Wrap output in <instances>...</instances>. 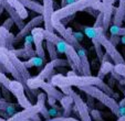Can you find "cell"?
Segmentation results:
<instances>
[{
  "label": "cell",
  "instance_id": "obj_15",
  "mask_svg": "<svg viewBox=\"0 0 125 121\" xmlns=\"http://www.w3.org/2000/svg\"><path fill=\"white\" fill-rule=\"evenodd\" d=\"M0 3L2 5L3 9L9 13V18H11L12 20H13V22H14V24L17 26V28L19 29V30H22L23 26H26V23H24V20H22L21 17L19 16V13L16 11V9L12 8L11 6L7 2V1H5V0H0Z\"/></svg>",
  "mask_w": 125,
  "mask_h": 121
},
{
  "label": "cell",
  "instance_id": "obj_9",
  "mask_svg": "<svg viewBox=\"0 0 125 121\" xmlns=\"http://www.w3.org/2000/svg\"><path fill=\"white\" fill-rule=\"evenodd\" d=\"M64 66H69V63L66 60H62V58H57L54 60H51L49 63H47L44 65V68L39 73V75L37 76L40 79H50L53 76L55 67H64Z\"/></svg>",
  "mask_w": 125,
  "mask_h": 121
},
{
  "label": "cell",
  "instance_id": "obj_36",
  "mask_svg": "<svg viewBox=\"0 0 125 121\" xmlns=\"http://www.w3.org/2000/svg\"><path fill=\"white\" fill-rule=\"evenodd\" d=\"M13 24H14L13 20H12V19H11V18H8V19H7V20H6V21H5V22H3L2 26H3V28H5V29H7V30H8V31H9V30H10V29H11V26H13Z\"/></svg>",
  "mask_w": 125,
  "mask_h": 121
},
{
  "label": "cell",
  "instance_id": "obj_42",
  "mask_svg": "<svg viewBox=\"0 0 125 121\" xmlns=\"http://www.w3.org/2000/svg\"><path fill=\"white\" fill-rule=\"evenodd\" d=\"M117 121H125V116H122L120 118H117Z\"/></svg>",
  "mask_w": 125,
  "mask_h": 121
},
{
  "label": "cell",
  "instance_id": "obj_22",
  "mask_svg": "<svg viewBox=\"0 0 125 121\" xmlns=\"http://www.w3.org/2000/svg\"><path fill=\"white\" fill-rule=\"evenodd\" d=\"M14 55L18 58H24V60H30V58L37 56V53H35V50H27V49H18V50H13L11 51Z\"/></svg>",
  "mask_w": 125,
  "mask_h": 121
},
{
  "label": "cell",
  "instance_id": "obj_26",
  "mask_svg": "<svg viewBox=\"0 0 125 121\" xmlns=\"http://www.w3.org/2000/svg\"><path fill=\"white\" fill-rule=\"evenodd\" d=\"M83 31H84V34L90 40L96 39L97 33H99V29H94L93 26H83Z\"/></svg>",
  "mask_w": 125,
  "mask_h": 121
},
{
  "label": "cell",
  "instance_id": "obj_43",
  "mask_svg": "<svg viewBox=\"0 0 125 121\" xmlns=\"http://www.w3.org/2000/svg\"><path fill=\"white\" fill-rule=\"evenodd\" d=\"M121 43L125 45V36H122V37H121Z\"/></svg>",
  "mask_w": 125,
  "mask_h": 121
},
{
  "label": "cell",
  "instance_id": "obj_3",
  "mask_svg": "<svg viewBox=\"0 0 125 121\" xmlns=\"http://www.w3.org/2000/svg\"><path fill=\"white\" fill-rule=\"evenodd\" d=\"M80 90H82L83 93H85L87 96H91L94 99H96L97 101H100L101 104H103L105 107H107L116 117L118 118L120 116V106H118L116 99L112 98L111 96H109L106 93H104L103 90H101L100 88L95 86H85L79 88Z\"/></svg>",
  "mask_w": 125,
  "mask_h": 121
},
{
  "label": "cell",
  "instance_id": "obj_20",
  "mask_svg": "<svg viewBox=\"0 0 125 121\" xmlns=\"http://www.w3.org/2000/svg\"><path fill=\"white\" fill-rule=\"evenodd\" d=\"M5 1H7L12 8L16 9V11L19 13V16L21 17L22 20H24V19L28 18V16H29L28 11H27V9L23 7V5L20 2L19 0H5Z\"/></svg>",
  "mask_w": 125,
  "mask_h": 121
},
{
  "label": "cell",
  "instance_id": "obj_45",
  "mask_svg": "<svg viewBox=\"0 0 125 121\" xmlns=\"http://www.w3.org/2000/svg\"><path fill=\"white\" fill-rule=\"evenodd\" d=\"M0 121H7V120H6V119H3V118H1V117H0Z\"/></svg>",
  "mask_w": 125,
  "mask_h": 121
},
{
  "label": "cell",
  "instance_id": "obj_11",
  "mask_svg": "<svg viewBox=\"0 0 125 121\" xmlns=\"http://www.w3.org/2000/svg\"><path fill=\"white\" fill-rule=\"evenodd\" d=\"M44 31H45V29H43V28H35L32 30L31 35L33 37V44L35 46L37 56L45 60L44 49H43V45H42V42L44 41Z\"/></svg>",
  "mask_w": 125,
  "mask_h": 121
},
{
  "label": "cell",
  "instance_id": "obj_8",
  "mask_svg": "<svg viewBox=\"0 0 125 121\" xmlns=\"http://www.w3.org/2000/svg\"><path fill=\"white\" fill-rule=\"evenodd\" d=\"M64 54L66 56V60H68L69 66L71 67V69L74 70L78 74H80L81 76H83L82 66H81V60H80V56L78 54V51L74 47L71 46L70 44H68Z\"/></svg>",
  "mask_w": 125,
  "mask_h": 121
},
{
  "label": "cell",
  "instance_id": "obj_6",
  "mask_svg": "<svg viewBox=\"0 0 125 121\" xmlns=\"http://www.w3.org/2000/svg\"><path fill=\"white\" fill-rule=\"evenodd\" d=\"M6 88L17 98L18 105H19L20 107H22L23 109H28V108L33 106L30 100L28 99V96L24 93L26 88H24V86L20 82H18V80H10L8 87H6Z\"/></svg>",
  "mask_w": 125,
  "mask_h": 121
},
{
  "label": "cell",
  "instance_id": "obj_19",
  "mask_svg": "<svg viewBox=\"0 0 125 121\" xmlns=\"http://www.w3.org/2000/svg\"><path fill=\"white\" fill-rule=\"evenodd\" d=\"M19 1L23 5V7L26 9L32 10V11L39 13V16L43 14V6L41 3H39L38 1H35V0H19Z\"/></svg>",
  "mask_w": 125,
  "mask_h": 121
},
{
  "label": "cell",
  "instance_id": "obj_7",
  "mask_svg": "<svg viewBox=\"0 0 125 121\" xmlns=\"http://www.w3.org/2000/svg\"><path fill=\"white\" fill-rule=\"evenodd\" d=\"M52 26H53V29L59 33V36H61L68 44L74 47L76 51L82 46V45H80V42L73 36V34H72L73 31L71 28H65V26L61 21H52Z\"/></svg>",
  "mask_w": 125,
  "mask_h": 121
},
{
  "label": "cell",
  "instance_id": "obj_4",
  "mask_svg": "<svg viewBox=\"0 0 125 121\" xmlns=\"http://www.w3.org/2000/svg\"><path fill=\"white\" fill-rule=\"evenodd\" d=\"M61 91L64 94V95L71 96V97L73 98L74 105H75V109H76V111H78V114H79V117H80L81 121H92L90 109H89L87 105L84 103V100L82 99V97H81L78 93H75L71 87L62 88Z\"/></svg>",
  "mask_w": 125,
  "mask_h": 121
},
{
  "label": "cell",
  "instance_id": "obj_38",
  "mask_svg": "<svg viewBox=\"0 0 125 121\" xmlns=\"http://www.w3.org/2000/svg\"><path fill=\"white\" fill-rule=\"evenodd\" d=\"M47 100H48V104H49V105L51 106L52 108H53V107H57V105H55V103H57V99H54V98H52V97H47Z\"/></svg>",
  "mask_w": 125,
  "mask_h": 121
},
{
  "label": "cell",
  "instance_id": "obj_35",
  "mask_svg": "<svg viewBox=\"0 0 125 121\" xmlns=\"http://www.w3.org/2000/svg\"><path fill=\"white\" fill-rule=\"evenodd\" d=\"M1 94H2L3 97H5L3 99L7 100V101H9V103H10V94H11V93H10V91L8 90V89L6 88V87L1 86Z\"/></svg>",
  "mask_w": 125,
  "mask_h": 121
},
{
  "label": "cell",
  "instance_id": "obj_31",
  "mask_svg": "<svg viewBox=\"0 0 125 121\" xmlns=\"http://www.w3.org/2000/svg\"><path fill=\"white\" fill-rule=\"evenodd\" d=\"M90 113H91V118H92V121L94 120V121H104V119L102 118V116H101V112L99 111V110H96V109H92L90 111Z\"/></svg>",
  "mask_w": 125,
  "mask_h": 121
},
{
  "label": "cell",
  "instance_id": "obj_29",
  "mask_svg": "<svg viewBox=\"0 0 125 121\" xmlns=\"http://www.w3.org/2000/svg\"><path fill=\"white\" fill-rule=\"evenodd\" d=\"M113 72H115L117 75H120V76H122V77H124L125 78V63L116 64V65H114Z\"/></svg>",
  "mask_w": 125,
  "mask_h": 121
},
{
  "label": "cell",
  "instance_id": "obj_46",
  "mask_svg": "<svg viewBox=\"0 0 125 121\" xmlns=\"http://www.w3.org/2000/svg\"><path fill=\"white\" fill-rule=\"evenodd\" d=\"M1 95H2V94H1V91H0V99H2V98H1Z\"/></svg>",
  "mask_w": 125,
  "mask_h": 121
},
{
  "label": "cell",
  "instance_id": "obj_2",
  "mask_svg": "<svg viewBox=\"0 0 125 121\" xmlns=\"http://www.w3.org/2000/svg\"><path fill=\"white\" fill-rule=\"evenodd\" d=\"M100 1H102V0H79V1H75L74 3L68 6V7L55 10L53 17H52V21H62L65 18L75 16L76 12L85 11L86 9L93 7L95 3L100 2Z\"/></svg>",
  "mask_w": 125,
  "mask_h": 121
},
{
  "label": "cell",
  "instance_id": "obj_10",
  "mask_svg": "<svg viewBox=\"0 0 125 121\" xmlns=\"http://www.w3.org/2000/svg\"><path fill=\"white\" fill-rule=\"evenodd\" d=\"M41 23H43V17L42 16H38V17L32 18L30 21H29L28 23L23 26V29H22V30H20L19 33L14 36V43L20 42L22 39L27 37L28 35H30V33L32 32L33 29L39 28V26H40Z\"/></svg>",
  "mask_w": 125,
  "mask_h": 121
},
{
  "label": "cell",
  "instance_id": "obj_25",
  "mask_svg": "<svg viewBox=\"0 0 125 121\" xmlns=\"http://www.w3.org/2000/svg\"><path fill=\"white\" fill-rule=\"evenodd\" d=\"M45 46H47V50H48V53H49V56L51 58V60H57L58 57V51H57V47L53 43L51 42H47L45 41Z\"/></svg>",
  "mask_w": 125,
  "mask_h": 121
},
{
  "label": "cell",
  "instance_id": "obj_13",
  "mask_svg": "<svg viewBox=\"0 0 125 121\" xmlns=\"http://www.w3.org/2000/svg\"><path fill=\"white\" fill-rule=\"evenodd\" d=\"M114 0H102V10L103 13V29L104 31L110 30V26L112 23V14H113L115 8L113 7Z\"/></svg>",
  "mask_w": 125,
  "mask_h": 121
},
{
  "label": "cell",
  "instance_id": "obj_48",
  "mask_svg": "<svg viewBox=\"0 0 125 121\" xmlns=\"http://www.w3.org/2000/svg\"><path fill=\"white\" fill-rule=\"evenodd\" d=\"M115 1H116V0H114V2H115Z\"/></svg>",
  "mask_w": 125,
  "mask_h": 121
},
{
  "label": "cell",
  "instance_id": "obj_18",
  "mask_svg": "<svg viewBox=\"0 0 125 121\" xmlns=\"http://www.w3.org/2000/svg\"><path fill=\"white\" fill-rule=\"evenodd\" d=\"M47 97L48 96L45 93H40L37 96V105L40 108L39 114H41V116L44 118V120L51 119V116H50V113H49V109L45 107V99H47Z\"/></svg>",
  "mask_w": 125,
  "mask_h": 121
},
{
  "label": "cell",
  "instance_id": "obj_12",
  "mask_svg": "<svg viewBox=\"0 0 125 121\" xmlns=\"http://www.w3.org/2000/svg\"><path fill=\"white\" fill-rule=\"evenodd\" d=\"M43 23H44V29L49 32H53L54 29L52 26V17L54 13L53 9V0H43Z\"/></svg>",
  "mask_w": 125,
  "mask_h": 121
},
{
  "label": "cell",
  "instance_id": "obj_16",
  "mask_svg": "<svg viewBox=\"0 0 125 121\" xmlns=\"http://www.w3.org/2000/svg\"><path fill=\"white\" fill-rule=\"evenodd\" d=\"M110 60H111V57H110L107 54H104L103 56V60H102L101 62V67H100V70L99 73H97V77H99L100 79H102L103 80L104 77L106 76V75L109 74V73H112V70L114 69V65L110 62Z\"/></svg>",
  "mask_w": 125,
  "mask_h": 121
},
{
  "label": "cell",
  "instance_id": "obj_30",
  "mask_svg": "<svg viewBox=\"0 0 125 121\" xmlns=\"http://www.w3.org/2000/svg\"><path fill=\"white\" fill-rule=\"evenodd\" d=\"M43 121H80L78 119L73 118V117H53V118L49 119V120H43Z\"/></svg>",
  "mask_w": 125,
  "mask_h": 121
},
{
  "label": "cell",
  "instance_id": "obj_5",
  "mask_svg": "<svg viewBox=\"0 0 125 121\" xmlns=\"http://www.w3.org/2000/svg\"><path fill=\"white\" fill-rule=\"evenodd\" d=\"M96 40L99 41V43L102 45L104 50H105L107 55L111 57L112 62H114L116 64H123L124 63V57L120 54V52L116 50L115 45H113L111 42H110V40L106 37V34H105V31H104L103 28L99 29V33H97V36H96Z\"/></svg>",
  "mask_w": 125,
  "mask_h": 121
},
{
  "label": "cell",
  "instance_id": "obj_49",
  "mask_svg": "<svg viewBox=\"0 0 125 121\" xmlns=\"http://www.w3.org/2000/svg\"><path fill=\"white\" fill-rule=\"evenodd\" d=\"M35 1H37V0H35Z\"/></svg>",
  "mask_w": 125,
  "mask_h": 121
},
{
  "label": "cell",
  "instance_id": "obj_23",
  "mask_svg": "<svg viewBox=\"0 0 125 121\" xmlns=\"http://www.w3.org/2000/svg\"><path fill=\"white\" fill-rule=\"evenodd\" d=\"M44 62H45L44 60L38 57V56H34V57H32V58H30V60L23 62V64H24V66H26L27 68H31V67H34V66L40 67V66L43 65V63H44Z\"/></svg>",
  "mask_w": 125,
  "mask_h": 121
},
{
  "label": "cell",
  "instance_id": "obj_17",
  "mask_svg": "<svg viewBox=\"0 0 125 121\" xmlns=\"http://www.w3.org/2000/svg\"><path fill=\"white\" fill-rule=\"evenodd\" d=\"M78 54H79V56H80L83 76H92V72H91L90 63H89L87 55H86V50H85L83 46H81L80 49L78 50Z\"/></svg>",
  "mask_w": 125,
  "mask_h": 121
},
{
  "label": "cell",
  "instance_id": "obj_44",
  "mask_svg": "<svg viewBox=\"0 0 125 121\" xmlns=\"http://www.w3.org/2000/svg\"><path fill=\"white\" fill-rule=\"evenodd\" d=\"M3 10H5V9H3L2 5H1V3H0V16H1V13H2V12H3Z\"/></svg>",
  "mask_w": 125,
  "mask_h": 121
},
{
  "label": "cell",
  "instance_id": "obj_21",
  "mask_svg": "<svg viewBox=\"0 0 125 121\" xmlns=\"http://www.w3.org/2000/svg\"><path fill=\"white\" fill-rule=\"evenodd\" d=\"M72 103H74L73 98L71 96H68V95H64V97L60 100V104H61V107L63 109V117H71V105Z\"/></svg>",
  "mask_w": 125,
  "mask_h": 121
},
{
  "label": "cell",
  "instance_id": "obj_33",
  "mask_svg": "<svg viewBox=\"0 0 125 121\" xmlns=\"http://www.w3.org/2000/svg\"><path fill=\"white\" fill-rule=\"evenodd\" d=\"M103 13L102 12H100L99 16L96 17V20H95V23L94 26H93V28L94 29H101L103 28Z\"/></svg>",
  "mask_w": 125,
  "mask_h": 121
},
{
  "label": "cell",
  "instance_id": "obj_37",
  "mask_svg": "<svg viewBox=\"0 0 125 121\" xmlns=\"http://www.w3.org/2000/svg\"><path fill=\"white\" fill-rule=\"evenodd\" d=\"M110 42L112 43L113 45H117L118 43L121 42V36H117V35H111V37H110Z\"/></svg>",
  "mask_w": 125,
  "mask_h": 121
},
{
  "label": "cell",
  "instance_id": "obj_41",
  "mask_svg": "<svg viewBox=\"0 0 125 121\" xmlns=\"http://www.w3.org/2000/svg\"><path fill=\"white\" fill-rule=\"evenodd\" d=\"M30 120L31 121H41V119H40V116H39V113H38V114H34Z\"/></svg>",
  "mask_w": 125,
  "mask_h": 121
},
{
  "label": "cell",
  "instance_id": "obj_27",
  "mask_svg": "<svg viewBox=\"0 0 125 121\" xmlns=\"http://www.w3.org/2000/svg\"><path fill=\"white\" fill-rule=\"evenodd\" d=\"M110 33L111 35H117V36H125V28L123 26H116L112 24L110 26Z\"/></svg>",
  "mask_w": 125,
  "mask_h": 121
},
{
  "label": "cell",
  "instance_id": "obj_1",
  "mask_svg": "<svg viewBox=\"0 0 125 121\" xmlns=\"http://www.w3.org/2000/svg\"><path fill=\"white\" fill-rule=\"evenodd\" d=\"M49 83H51L53 86H55L57 88H65V87H85V86H95L97 88H100L101 90H103L104 93H106L109 96H111L112 98H117V94H115V91L100 79L99 77L94 76H74V77H68L63 76L61 74L53 75L51 78L49 79Z\"/></svg>",
  "mask_w": 125,
  "mask_h": 121
},
{
  "label": "cell",
  "instance_id": "obj_32",
  "mask_svg": "<svg viewBox=\"0 0 125 121\" xmlns=\"http://www.w3.org/2000/svg\"><path fill=\"white\" fill-rule=\"evenodd\" d=\"M24 49H27V50H33V47H32V45H33V37H32V35H28L27 37H24Z\"/></svg>",
  "mask_w": 125,
  "mask_h": 121
},
{
  "label": "cell",
  "instance_id": "obj_40",
  "mask_svg": "<svg viewBox=\"0 0 125 121\" xmlns=\"http://www.w3.org/2000/svg\"><path fill=\"white\" fill-rule=\"evenodd\" d=\"M66 76H68V77H74V76H78V73H75L74 70H70V72H68Z\"/></svg>",
  "mask_w": 125,
  "mask_h": 121
},
{
  "label": "cell",
  "instance_id": "obj_39",
  "mask_svg": "<svg viewBox=\"0 0 125 121\" xmlns=\"http://www.w3.org/2000/svg\"><path fill=\"white\" fill-rule=\"evenodd\" d=\"M72 34H73V36L75 37L76 40H78L79 42H80V41H82L83 40V34L81 32H72Z\"/></svg>",
  "mask_w": 125,
  "mask_h": 121
},
{
  "label": "cell",
  "instance_id": "obj_28",
  "mask_svg": "<svg viewBox=\"0 0 125 121\" xmlns=\"http://www.w3.org/2000/svg\"><path fill=\"white\" fill-rule=\"evenodd\" d=\"M92 41V43H93V45H94V50H95V52H96V54H97V58H99V60H101L102 62V60H103V56H104V53H103V47H102V45L99 43V41H97L96 39H92L91 40Z\"/></svg>",
  "mask_w": 125,
  "mask_h": 121
},
{
  "label": "cell",
  "instance_id": "obj_24",
  "mask_svg": "<svg viewBox=\"0 0 125 121\" xmlns=\"http://www.w3.org/2000/svg\"><path fill=\"white\" fill-rule=\"evenodd\" d=\"M61 39L62 37L59 36V35H57L55 33L49 32V31H47V30L44 31V40L47 41V42H51V43H53V44L55 45V44H58V43L61 41Z\"/></svg>",
  "mask_w": 125,
  "mask_h": 121
},
{
  "label": "cell",
  "instance_id": "obj_14",
  "mask_svg": "<svg viewBox=\"0 0 125 121\" xmlns=\"http://www.w3.org/2000/svg\"><path fill=\"white\" fill-rule=\"evenodd\" d=\"M39 112H40V108L35 104V105H33L32 107L28 108V109H23L22 111L17 112L14 116H12L7 121H27L30 120L34 114H38Z\"/></svg>",
  "mask_w": 125,
  "mask_h": 121
},
{
  "label": "cell",
  "instance_id": "obj_47",
  "mask_svg": "<svg viewBox=\"0 0 125 121\" xmlns=\"http://www.w3.org/2000/svg\"><path fill=\"white\" fill-rule=\"evenodd\" d=\"M27 121H31V120H27Z\"/></svg>",
  "mask_w": 125,
  "mask_h": 121
},
{
  "label": "cell",
  "instance_id": "obj_34",
  "mask_svg": "<svg viewBox=\"0 0 125 121\" xmlns=\"http://www.w3.org/2000/svg\"><path fill=\"white\" fill-rule=\"evenodd\" d=\"M12 105V103H9L7 100L5 99H0V110H2V111H6L8 109V107Z\"/></svg>",
  "mask_w": 125,
  "mask_h": 121
}]
</instances>
